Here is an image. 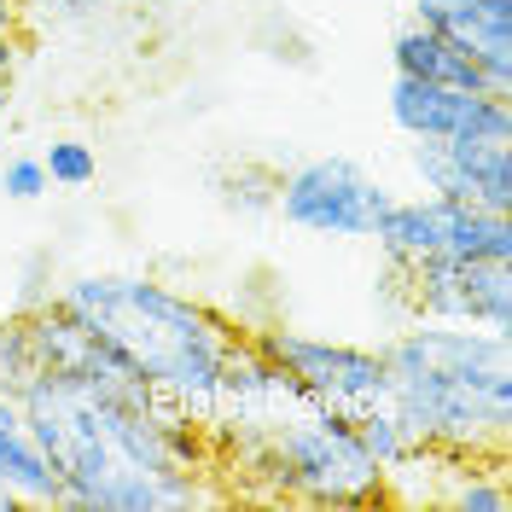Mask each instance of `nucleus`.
Returning <instances> with one entry per match:
<instances>
[{
	"instance_id": "nucleus-1",
	"label": "nucleus",
	"mask_w": 512,
	"mask_h": 512,
	"mask_svg": "<svg viewBox=\"0 0 512 512\" xmlns=\"http://www.w3.org/2000/svg\"><path fill=\"white\" fill-rule=\"evenodd\" d=\"M41 454L53 460L64 512H187L216 507L210 437L192 408L134 373H35L18 396Z\"/></svg>"
},
{
	"instance_id": "nucleus-2",
	"label": "nucleus",
	"mask_w": 512,
	"mask_h": 512,
	"mask_svg": "<svg viewBox=\"0 0 512 512\" xmlns=\"http://www.w3.org/2000/svg\"><path fill=\"white\" fill-rule=\"evenodd\" d=\"M53 297L88 320L128 361V373L146 379L158 396L181 402L192 414L216 408L222 361L239 344V326L216 315L210 303L163 286L152 274H76Z\"/></svg>"
},
{
	"instance_id": "nucleus-3",
	"label": "nucleus",
	"mask_w": 512,
	"mask_h": 512,
	"mask_svg": "<svg viewBox=\"0 0 512 512\" xmlns=\"http://www.w3.org/2000/svg\"><path fill=\"white\" fill-rule=\"evenodd\" d=\"M245 443L233 448L239 466L274 501H303V507H373L384 501V466L361 448L350 414L309 408L297 402L291 414L274 419H239Z\"/></svg>"
},
{
	"instance_id": "nucleus-4",
	"label": "nucleus",
	"mask_w": 512,
	"mask_h": 512,
	"mask_svg": "<svg viewBox=\"0 0 512 512\" xmlns=\"http://www.w3.org/2000/svg\"><path fill=\"white\" fill-rule=\"evenodd\" d=\"M384 402L402 414L414 443L448 454L507 460L512 437V373H460L408 355H384Z\"/></svg>"
},
{
	"instance_id": "nucleus-5",
	"label": "nucleus",
	"mask_w": 512,
	"mask_h": 512,
	"mask_svg": "<svg viewBox=\"0 0 512 512\" xmlns=\"http://www.w3.org/2000/svg\"><path fill=\"white\" fill-rule=\"evenodd\" d=\"M408 163L425 192L512 216V99L478 94L466 123L448 140H414Z\"/></svg>"
},
{
	"instance_id": "nucleus-6",
	"label": "nucleus",
	"mask_w": 512,
	"mask_h": 512,
	"mask_svg": "<svg viewBox=\"0 0 512 512\" xmlns=\"http://www.w3.org/2000/svg\"><path fill=\"white\" fill-rule=\"evenodd\" d=\"M251 344L280 367V379L309 408H332V414L355 419L373 402H384V361L367 344L320 338V332H297V326H256Z\"/></svg>"
},
{
	"instance_id": "nucleus-7",
	"label": "nucleus",
	"mask_w": 512,
	"mask_h": 512,
	"mask_svg": "<svg viewBox=\"0 0 512 512\" xmlns=\"http://www.w3.org/2000/svg\"><path fill=\"white\" fill-rule=\"evenodd\" d=\"M384 268H414L431 256H489V262H512V216L501 210H478L443 192L425 198H390V210L373 227Z\"/></svg>"
},
{
	"instance_id": "nucleus-8",
	"label": "nucleus",
	"mask_w": 512,
	"mask_h": 512,
	"mask_svg": "<svg viewBox=\"0 0 512 512\" xmlns=\"http://www.w3.org/2000/svg\"><path fill=\"white\" fill-rule=\"evenodd\" d=\"M390 198L396 192L384 187L367 163L338 158V152L291 163L274 181V210L286 216V227L315 233V239H373Z\"/></svg>"
},
{
	"instance_id": "nucleus-9",
	"label": "nucleus",
	"mask_w": 512,
	"mask_h": 512,
	"mask_svg": "<svg viewBox=\"0 0 512 512\" xmlns=\"http://www.w3.org/2000/svg\"><path fill=\"white\" fill-rule=\"evenodd\" d=\"M402 274V309L419 320H454L483 332H512V262L489 256H431Z\"/></svg>"
},
{
	"instance_id": "nucleus-10",
	"label": "nucleus",
	"mask_w": 512,
	"mask_h": 512,
	"mask_svg": "<svg viewBox=\"0 0 512 512\" xmlns=\"http://www.w3.org/2000/svg\"><path fill=\"white\" fill-rule=\"evenodd\" d=\"M414 18L460 41L483 70V88L512 99V0H414Z\"/></svg>"
},
{
	"instance_id": "nucleus-11",
	"label": "nucleus",
	"mask_w": 512,
	"mask_h": 512,
	"mask_svg": "<svg viewBox=\"0 0 512 512\" xmlns=\"http://www.w3.org/2000/svg\"><path fill=\"white\" fill-rule=\"evenodd\" d=\"M390 64L396 76H419V82H443V88H460V94H489L483 88V70L472 64V53L460 41H448L443 30L408 18L402 30L390 35Z\"/></svg>"
},
{
	"instance_id": "nucleus-12",
	"label": "nucleus",
	"mask_w": 512,
	"mask_h": 512,
	"mask_svg": "<svg viewBox=\"0 0 512 512\" xmlns=\"http://www.w3.org/2000/svg\"><path fill=\"white\" fill-rule=\"evenodd\" d=\"M0 483L18 495V507H59L53 460L41 454L18 396H0Z\"/></svg>"
},
{
	"instance_id": "nucleus-13",
	"label": "nucleus",
	"mask_w": 512,
	"mask_h": 512,
	"mask_svg": "<svg viewBox=\"0 0 512 512\" xmlns=\"http://www.w3.org/2000/svg\"><path fill=\"white\" fill-rule=\"evenodd\" d=\"M472 105H478V94H460V88H443V82H419V76L390 82V123L408 140H448L472 117Z\"/></svg>"
},
{
	"instance_id": "nucleus-14",
	"label": "nucleus",
	"mask_w": 512,
	"mask_h": 512,
	"mask_svg": "<svg viewBox=\"0 0 512 512\" xmlns=\"http://www.w3.org/2000/svg\"><path fill=\"white\" fill-rule=\"evenodd\" d=\"M355 437H361V448L379 460L384 472H390L396 460H408V454L419 448V443H414V431L402 425V414H396L390 402H373L367 414H355Z\"/></svg>"
},
{
	"instance_id": "nucleus-15",
	"label": "nucleus",
	"mask_w": 512,
	"mask_h": 512,
	"mask_svg": "<svg viewBox=\"0 0 512 512\" xmlns=\"http://www.w3.org/2000/svg\"><path fill=\"white\" fill-rule=\"evenodd\" d=\"M41 169H47V181L64 192H82L99 181V158L88 140H53L47 152H41Z\"/></svg>"
},
{
	"instance_id": "nucleus-16",
	"label": "nucleus",
	"mask_w": 512,
	"mask_h": 512,
	"mask_svg": "<svg viewBox=\"0 0 512 512\" xmlns=\"http://www.w3.org/2000/svg\"><path fill=\"white\" fill-rule=\"evenodd\" d=\"M35 373H41V367H35L24 315H6L0 320V396H24V384H30Z\"/></svg>"
},
{
	"instance_id": "nucleus-17",
	"label": "nucleus",
	"mask_w": 512,
	"mask_h": 512,
	"mask_svg": "<svg viewBox=\"0 0 512 512\" xmlns=\"http://www.w3.org/2000/svg\"><path fill=\"white\" fill-rule=\"evenodd\" d=\"M111 0H24V30L41 24V30H70V24H88L99 18Z\"/></svg>"
},
{
	"instance_id": "nucleus-18",
	"label": "nucleus",
	"mask_w": 512,
	"mask_h": 512,
	"mask_svg": "<svg viewBox=\"0 0 512 512\" xmlns=\"http://www.w3.org/2000/svg\"><path fill=\"white\" fill-rule=\"evenodd\" d=\"M0 192H6V198H18V204H35V198H47V192H53V181H47L41 158L18 152V158L0 163Z\"/></svg>"
},
{
	"instance_id": "nucleus-19",
	"label": "nucleus",
	"mask_w": 512,
	"mask_h": 512,
	"mask_svg": "<svg viewBox=\"0 0 512 512\" xmlns=\"http://www.w3.org/2000/svg\"><path fill=\"white\" fill-rule=\"evenodd\" d=\"M18 53H24V0H0V76H12Z\"/></svg>"
},
{
	"instance_id": "nucleus-20",
	"label": "nucleus",
	"mask_w": 512,
	"mask_h": 512,
	"mask_svg": "<svg viewBox=\"0 0 512 512\" xmlns=\"http://www.w3.org/2000/svg\"><path fill=\"white\" fill-rule=\"evenodd\" d=\"M12 507H18V495H12V489L0 483V512H12Z\"/></svg>"
},
{
	"instance_id": "nucleus-21",
	"label": "nucleus",
	"mask_w": 512,
	"mask_h": 512,
	"mask_svg": "<svg viewBox=\"0 0 512 512\" xmlns=\"http://www.w3.org/2000/svg\"><path fill=\"white\" fill-rule=\"evenodd\" d=\"M0 88H6V76H0Z\"/></svg>"
}]
</instances>
